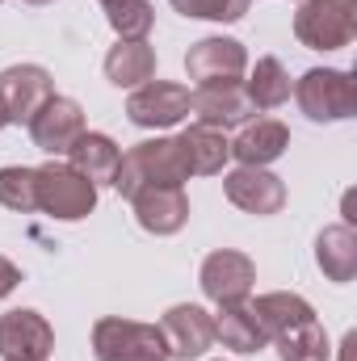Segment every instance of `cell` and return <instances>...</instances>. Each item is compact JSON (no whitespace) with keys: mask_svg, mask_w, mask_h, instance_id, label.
Here are the masks:
<instances>
[{"mask_svg":"<svg viewBox=\"0 0 357 361\" xmlns=\"http://www.w3.org/2000/svg\"><path fill=\"white\" fill-rule=\"evenodd\" d=\"M185 180H189V164L181 156L177 139H143L122 156L114 173V189L122 197H135L147 185H185Z\"/></svg>","mask_w":357,"mask_h":361,"instance_id":"6da1fadb","label":"cell"},{"mask_svg":"<svg viewBox=\"0 0 357 361\" xmlns=\"http://www.w3.org/2000/svg\"><path fill=\"white\" fill-rule=\"evenodd\" d=\"M290 92L311 122H345L357 114V80L345 68H311Z\"/></svg>","mask_w":357,"mask_h":361,"instance_id":"7a4b0ae2","label":"cell"},{"mask_svg":"<svg viewBox=\"0 0 357 361\" xmlns=\"http://www.w3.org/2000/svg\"><path fill=\"white\" fill-rule=\"evenodd\" d=\"M92 353L97 361H169V345L160 336V324L105 315L92 324Z\"/></svg>","mask_w":357,"mask_h":361,"instance_id":"3957f363","label":"cell"},{"mask_svg":"<svg viewBox=\"0 0 357 361\" xmlns=\"http://www.w3.org/2000/svg\"><path fill=\"white\" fill-rule=\"evenodd\" d=\"M357 34V0H303L294 38L311 51H345Z\"/></svg>","mask_w":357,"mask_h":361,"instance_id":"277c9868","label":"cell"},{"mask_svg":"<svg viewBox=\"0 0 357 361\" xmlns=\"http://www.w3.org/2000/svg\"><path fill=\"white\" fill-rule=\"evenodd\" d=\"M38 173V210H47L51 219L59 223H80L89 219L92 206H97V185L89 177H80L72 164H42L34 169Z\"/></svg>","mask_w":357,"mask_h":361,"instance_id":"5b68a950","label":"cell"},{"mask_svg":"<svg viewBox=\"0 0 357 361\" xmlns=\"http://www.w3.org/2000/svg\"><path fill=\"white\" fill-rule=\"evenodd\" d=\"M55 97V80L47 68L38 63H13L0 72V101H4V114H8V126H30V118Z\"/></svg>","mask_w":357,"mask_h":361,"instance_id":"8992f818","label":"cell"},{"mask_svg":"<svg viewBox=\"0 0 357 361\" xmlns=\"http://www.w3.org/2000/svg\"><path fill=\"white\" fill-rule=\"evenodd\" d=\"M160 336L169 345V361H198L214 345V315L198 302H177L164 311Z\"/></svg>","mask_w":357,"mask_h":361,"instance_id":"52a82bcc","label":"cell"},{"mask_svg":"<svg viewBox=\"0 0 357 361\" xmlns=\"http://www.w3.org/2000/svg\"><path fill=\"white\" fill-rule=\"evenodd\" d=\"M55 353V328L47 315L17 307L0 315V357L4 361H47Z\"/></svg>","mask_w":357,"mask_h":361,"instance_id":"ba28073f","label":"cell"},{"mask_svg":"<svg viewBox=\"0 0 357 361\" xmlns=\"http://www.w3.org/2000/svg\"><path fill=\"white\" fill-rule=\"evenodd\" d=\"M126 118L143 130H169L189 118V89H181L173 80H147L131 92Z\"/></svg>","mask_w":357,"mask_h":361,"instance_id":"9c48e42d","label":"cell"},{"mask_svg":"<svg viewBox=\"0 0 357 361\" xmlns=\"http://www.w3.org/2000/svg\"><path fill=\"white\" fill-rule=\"evenodd\" d=\"M189 114L198 118V126L227 130V126L253 122L257 109L240 80H219V85H198V92H189Z\"/></svg>","mask_w":357,"mask_h":361,"instance_id":"30bf717a","label":"cell"},{"mask_svg":"<svg viewBox=\"0 0 357 361\" xmlns=\"http://www.w3.org/2000/svg\"><path fill=\"white\" fill-rule=\"evenodd\" d=\"M80 135H85V109H80V101H72V97H59V92H55V97L30 118V139H34V147H42L47 156H68Z\"/></svg>","mask_w":357,"mask_h":361,"instance_id":"8fae6325","label":"cell"},{"mask_svg":"<svg viewBox=\"0 0 357 361\" xmlns=\"http://www.w3.org/2000/svg\"><path fill=\"white\" fill-rule=\"evenodd\" d=\"M202 294L210 298V302H244L248 298V290L257 286V265H253V257H244V252H236V248H219V252H210L206 261H202Z\"/></svg>","mask_w":357,"mask_h":361,"instance_id":"7c38bea8","label":"cell"},{"mask_svg":"<svg viewBox=\"0 0 357 361\" xmlns=\"http://www.w3.org/2000/svg\"><path fill=\"white\" fill-rule=\"evenodd\" d=\"M223 193L231 206H240L244 214H257V219H269L286 206L282 177H273L269 169H248V164H240L223 177Z\"/></svg>","mask_w":357,"mask_h":361,"instance_id":"4fadbf2b","label":"cell"},{"mask_svg":"<svg viewBox=\"0 0 357 361\" xmlns=\"http://www.w3.org/2000/svg\"><path fill=\"white\" fill-rule=\"evenodd\" d=\"M248 68V51L236 38H202L185 55V72L198 85H219V80H240Z\"/></svg>","mask_w":357,"mask_h":361,"instance_id":"5bb4252c","label":"cell"},{"mask_svg":"<svg viewBox=\"0 0 357 361\" xmlns=\"http://www.w3.org/2000/svg\"><path fill=\"white\" fill-rule=\"evenodd\" d=\"M131 202H135L139 227L152 235H177L189 223V197L181 193V185H147Z\"/></svg>","mask_w":357,"mask_h":361,"instance_id":"9a60e30c","label":"cell"},{"mask_svg":"<svg viewBox=\"0 0 357 361\" xmlns=\"http://www.w3.org/2000/svg\"><path fill=\"white\" fill-rule=\"evenodd\" d=\"M290 147V130L277 122V118H257V122H244L240 135L231 139V156L248 169H265L273 160H282Z\"/></svg>","mask_w":357,"mask_h":361,"instance_id":"2e32d148","label":"cell"},{"mask_svg":"<svg viewBox=\"0 0 357 361\" xmlns=\"http://www.w3.org/2000/svg\"><path fill=\"white\" fill-rule=\"evenodd\" d=\"M315 265L337 286L357 277V231L349 223H332L315 235Z\"/></svg>","mask_w":357,"mask_h":361,"instance_id":"e0dca14e","label":"cell"},{"mask_svg":"<svg viewBox=\"0 0 357 361\" xmlns=\"http://www.w3.org/2000/svg\"><path fill=\"white\" fill-rule=\"evenodd\" d=\"M177 147L189 164V177H214L223 173V164L231 160V143L223 130H210V126H185L177 135Z\"/></svg>","mask_w":357,"mask_h":361,"instance_id":"ac0fdd59","label":"cell"},{"mask_svg":"<svg viewBox=\"0 0 357 361\" xmlns=\"http://www.w3.org/2000/svg\"><path fill=\"white\" fill-rule=\"evenodd\" d=\"M68 164H72L80 177H89L92 185H114V173H118V164H122V147H118L109 135H101V130H85V135L72 143Z\"/></svg>","mask_w":357,"mask_h":361,"instance_id":"d6986e66","label":"cell"},{"mask_svg":"<svg viewBox=\"0 0 357 361\" xmlns=\"http://www.w3.org/2000/svg\"><path fill=\"white\" fill-rule=\"evenodd\" d=\"M214 341H223V349L231 353H261L269 336L248 302H223L214 315Z\"/></svg>","mask_w":357,"mask_h":361,"instance_id":"ffe728a7","label":"cell"},{"mask_svg":"<svg viewBox=\"0 0 357 361\" xmlns=\"http://www.w3.org/2000/svg\"><path fill=\"white\" fill-rule=\"evenodd\" d=\"M156 76V51L147 42H122L109 47L105 55V80L118 85V89H139Z\"/></svg>","mask_w":357,"mask_h":361,"instance_id":"44dd1931","label":"cell"},{"mask_svg":"<svg viewBox=\"0 0 357 361\" xmlns=\"http://www.w3.org/2000/svg\"><path fill=\"white\" fill-rule=\"evenodd\" d=\"M273 345H277V357L282 361H328L332 357V349H328V332H324V324H320L315 315L290 324L286 332H277Z\"/></svg>","mask_w":357,"mask_h":361,"instance_id":"7402d4cb","label":"cell"},{"mask_svg":"<svg viewBox=\"0 0 357 361\" xmlns=\"http://www.w3.org/2000/svg\"><path fill=\"white\" fill-rule=\"evenodd\" d=\"M253 311H257V319H261V328H265V336L273 341L277 332H286L290 324H298V319H311L315 311H311V302L303 298V294H290V290H273V294H261L257 302H248Z\"/></svg>","mask_w":357,"mask_h":361,"instance_id":"603a6c76","label":"cell"},{"mask_svg":"<svg viewBox=\"0 0 357 361\" xmlns=\"http://www.w3.org/2000/svg\"><path fill=\"white\" fill-rule=\"evenodd\" d=\"M290 72L282 68V59H257V68H253V76L244 80V92H248V101H253V109H277V105H286L290 101Z\"/></svg>","mask_w":357,"mask_h":361,"instance_id":"cb8c5ba5","label":"cell"},{"mask_svg":"<svg viewBox=\"0 0 357 361\" xmlns=\"http://www.w3.org/2000/svg\"><path fill=\"white\" fill-rule=\"evenodd\" d=\"M101 4H105V21L122 42H147L156 25V8L147 0H101Z\"/></svg>","mask_w":357,"mask_h":361,"instance_id":"d4e9b609","label":"cell"},{"mask_svg":"<svg viewBox=\"0 0 357 361\" xmlns=\"http://www.w3.org/2000/svg\"><path fill=\"white\" fill-rule=\"evenodd\" d=\"M0 206L13 214H34L38 210V173L25 164L0 169Z\"/></svg>","mask_w":357,"mask_h":361,"instance_id":"484cf974","label":"cell"},{"mask_svg":"<svg viewBox=\"0 0 357 361\" xmlns=\"http://www.w3.org/2000/svg\"><path fill=\"white\" fill-rule=\"evenodd\" d=\"M169 4L181 17H198V21H240L253 0H169Z\"/></svg>","mask_w":357,"mask_h":361,"instance_id":"4316f807","label":"cell"},{"mask_svg":"<svg viewBox=\"0 0 357 361\" xmlns=\"http://www.w3.org/2000/svg\"><path fill=\"white\" fill-rule=\"evenodd\" d=\"M17 286H21V269H17L8 257H0V298H8Z\"/></svg>","mask_w":357,"mask_h":361,"instance_id":"83f0119b","label":"cell"},{"mask_svg":"<svg viewBox=\"0 0 357 361\" xmlns=\"http://www.w3.org/2000/svg\"><path fill=\"white\" fill-rule=\"evenodd\" d=\"M345 353H341V361H353V349H357V332H345V345H341Z\"/></svg>","mask_w":357,"mask_h":361,"instance_id":"f1b7e54d","label":"cell"},{"mask_svg":"<svg viewBox=\"0 0 357 361\" xmlns=\"http://www.w3.org/2000/svg\"><path fill=\"white\" fill-rule=\"evenodd\" d=\"M8 126V114H4V101H0V130Z\"/></svg>","mask_w":357,"mask_h":361,"instance_id":"f546056e","label":"cell"},{"mask_svg":"<svg viewBox=\"0 0 357 361\" xmlns=\"http://www.w3.org/2000/svg\"><path fill=\"white\" fill-rule=\"evenodd\" d=\"M25 4H51V0H25Z\"/></svg>","mask_w":357,"mask_h":361,"instance_id":"4dcf8cb0","label":"cell"}]
</instances>
